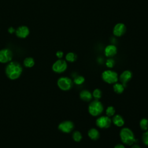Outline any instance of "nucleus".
I'll list each match as a JSON object with an SVG mask.
<instances>
[{"label":"nucleus","mask_w":148,"mask_h":148,"mask_svg":"<svg viewBox=\"0 0 148 148\" xmlns=\"http://www.w3.org/2000/svg\"><path fill=\"white\" fill-rule=\"evenodd\" d=\"M112 121L113 123L116 125L117 127H123L124 124V118L120 114H116L113 116L112 119Z\"/></svg>","instance_id":"2eb2a0df"},{"label":"nucleus","mask_w":148,"mask_h":148,"mask_svg":"<svg viewBox=\"0 0 148 148\" xmlns=\"http://www.w3.org/2000/svg\"><path fill=\"white\" fill-rule=\"evenodd\" d=\"M58 128L64 133H70L74 128V124L70 120L64 121L59 124Z\"/></svg>","instance_id":"6e6552de"},{"label":"nucleus","mask_w":148,"mask_h":148,"mask_svg":"<svg viewBox=\"0 0 148 148\" xmlns=\"http://www.w3.org/2000/svg\"><path fill=\"white\" fill-rule=\"evenodd\" d=\"M131 148H141V147L138 145L135 144V145H133Z\"/></svg>","instance_id":"c756f323"},{"label":"nucleus","mask_w":148,"mask_h":148,"mask_svg":"<svg viewBox=\"0 0 148 148\" xmlns=\"http://www.w3.org/2000/svg\"><path fill=\"white\" fill-rule=\"evenodd\" d=\"M95 123L97 126L100 128H108L112 124V120L107 116H102L96 119Z\"/></svg>","instance_id":"423d86ee"},{"label":"nucleus","mask_w":148,"mask_h":148,"mask_svg":"<svg viewBox=\"0 0 148 148\" xmlns=\"http://www.w3.org/2000/svg\"><path fill=\"white\" fill-rule=\"evenodd\" d=\"M34 64H35L34 60L31 57H27L24 61V65L26 67H28V68L32 67Z\"/></svg>","instance_id":"412c9836"},{"label":"nucleus","mask_w":148,"mask_h":148,"mask_svg":"<svg viewBox=\"0 0 148 148\" xmlns=\"http://www.w3.org/2000/svg\"><path fill=\"white\" fill-rule=\"evenodd\" d=\"M88 136L91 139L93 140H96L99 138L100 134L97 129L95 128H92L88 130Z\"/></svg>","instance_id":"dca6fc26"},{"label":"nucleus","mask_w":148,"mask_h":148,"mask_svg":"<svg viewBox=\"0 0 148 148\" xmlns=\"http://www.w3.org/2000/svg\"><path fill=\"white\" fill-rule=\"evenodd\" d=\"M142 140L143 143L148 146V131H145V132H144L142 134Z\"/></svg>","instance_id":"393cba45"},{"label":"nucleus","mask_w":148,"mask_h":148,"mask_svg":"<svg viewBox=\"0 0 148 148\" xmlns=\"http://www.w3.org/2000/svg\"><path fill=\"white\" fill-rule=\"evenodd\" d=\"M120 137L121 142L127 145H132L136 142L133 131L128 127H124L120 130Z\"/></svg>","instance_id":"f03ea898"},{"label":"nucleus","mask_w":148,"mask_h":148,"mask_svg":"<svg viewBox=\"0 0 148 148\" xmlns=\"http://www.w3.org/2000/svg\"><path fill=\"white\" fill-rule=\"evenodd\" d=\"M114 148H125V146L122 145V144H120V143H119V144H117L114 146Z\"/></svg>","instance_id":"cd10ccee"},{"label":"nucleus","mask_w":148,"mask_h":148,"mask_svg":"<svg viewBox=\"0 0 148 148\" xmlns=\"http://www.w3.org/2000/svg\"><path fill=\"white\" fill-rule=\"evenodd\" d=\"M57 85L58 87L63 91L69 90L73 86L72 80L68 77H61L57 80Z\"/></svg>","instance_id":"39448f33"},{"label":"nucleus","mask_w":148,"mask_h":148,"mask_svg":"<svg viewBox=\"0 0 148 148\" xmlns=\"http://www.w3.org/2000/svg\"><path fill=\"white\" fill-rule=\"evenodd\" d=\"M102 80L108 84H114L117 82L119 79L118 74L112 70L104 71L101 75Z\"/></svg>","instance_id":"20e7f679"},{"label":"nucleus","mask_w":148,"mask_h":148,"mask_svg":"<svg viewBox=\"0 0 148 148\" xmlns=\"http://www.w3.org/2000/svg\"><path fill=\"white\" fill-rule=\"evenodd\" d=\"M117 53V47L113 45L107 46L105 49V54L108 57H112Z\"/></svg>","instance_id":"f8f14e48"},{"label":"nucleus","mask_w":148,"mask_h":148,"mask_svg":"<svg viewBox=\"0 0 148 148\" xmlns=\"http://www.w3.org/2000/svg\"><path fill=\"white\" fill-rule=\"evenodd\" d=\"M67 68V63L64 60H58L56 61L52 66V69L54 72L61 73L64 72Z\"/></svg>","instance_id":"0eeeda50"},{"label":"nucleus","mask_w":148,"mask_h":148,"mask_svg":"<svg viewBox=\"0 0 148 148\" xmlns=\"http://www.w3.org/2000/svg\"><path fill=\"white\" fill-rule=\"evenodd\" d=\"M29 29L25 26H22L18 28L16 31V34L18 37L24 38L29 34Z\"/></svg>","instance_id":"ddd939ff"},{"label":"nucleus","mask_w":148,"mask_h":148,"mask_svg":"<svg viewBox=\"0 0 148 148\" xmlns=\"http://www.w3.org/2000/svg\"><path fill=\"white\" fill-rule=\"evenodd\" d=\"M132 77V72L129 70H125L123 71L119 76V80L120 83L125 87L128 82L131 79Z\"/></svg>","instance_id":"1a4fd4ad"},{"label":"nucleus","mask_w":148,"mask_h":148,"mask_svg":"<svg viewBox=\"0 0 148 148\" xmlns=\"http://www.w3.org/2000/svg\"><path fill=\"white\" fill-rule=\"evenodd\" d=\"M114 91L117 94H121L125 88V87L121 83H115L113 86Z\"/></svg>","instance_id":"f3484780"},{"label":"nucleus","mask_w":148,"mask_h":148,"mask_svg":"<svg viewBox=\"0 0 148 148\" xmlns=\"http://www.w3.org/2000/svg\"><path fill=\"white\" fill-rule=\"evenodd\" d=\"M76 58H77L76 54L72 52L68 53L65 56L66 60L69 62H73L75 61L76 60Z\"/></svg>","instance_id":"aec40b11"},{"label":"nucleus","mask_w":148,"mask_h":148,"mask_svg":"<svg viewBox=\"0 0 148 148\" xmlns=\"http://www.w3.org/2000/svg\"><path fill=\"white\" fill-rule=\"evenodd\" d=\"M84 81H85V78L83 76H80V75L76 76L73 80L74 83L77 85L82 84L84 82Z\"/></svg>","instance_id":"b1692460"},{"label":"nucleus","mask_w":148,"mask_h":148,"mask_svg":"<svg viewBox=\"0 0 148 148\" xmlns=\"http://www.w3.org/2000/svg\"><path fill=\"white\" fill-rule=\"evenodd\" d=\"M12 58V53L9 49H3L0 51V62L6 63Z\"/></svg>","instance_id":"9d476101"},{"label":"nucleus","mask_w":148,"mask_h":148,"mask_svg":"<svg viewBox=\"0 0 148 148\" xmlns=\"http://www.w3.org/2000/svg\"><path fill=\"white\" fill-rule=\"evenodd\" d=\"M8 31H9L10 34H12V33H13V32H14V29L13 28H12V27H10V28H9Z\"/></svg>","instance_id":"c85d7f7f"},{"label":"nucleus","mask_w":148,"mask_h":148,"mask_svg":"<svg viewBox=\"0 0 148 148\" xmlns=\"http://www.w3.org/2000/svg\"><path fill=\"white\" fill-rule=\"evenodd\" d=\"M115 112H116V110H115V109L114 108L113 106H108L106 110H105V113H106V115L108 117H112V116H113L114 114H115Z\"/></svg>","instance_id":"4be33fe9"},{"label":"nucleus","mask_w":148,"mask_h":148,"mask_svg":"<svg viewBox=\"0 0 148 148\" xmlns=\"http://www.w3.org/2000/svg\"><path fill=\"white\" fill-rule=\"evenodd\" d=\"M139 126L142 130L147 131L148 130V119L146 118L142 119L139 122Z\"/></svg>","instance_id":"a211bd4d"},{"label":"nucleus","mask_w":148,"mask_h":148,"mask_svg":"<svg viewBox=\"0 0 148 148\" xmlns=\"http://www.w3.org/2000/svg\"><path fill=\"white\" fill-rule=\"evenodd\" d=\"M88 113L92 116H98L103 111V106L101 101L95 99L90 102L88 106Z\"/></svg>","instance_id":"7ed1b4c3"},{"label":"nucleus","mask_w":148,"mask_h":148,"mask_svg":"<svg viewBox=\"0 0 148 148\" xmlns=\"http://www.w3.org/2000/svg\"><path fill=\"white\" fill-rule=\"evenodd\" d=\"M23 69L20 64L17 62H10L6 68V74L7 76L12 79H16L20 77Z\"/></svg>","instance_id":"f257e3e1"},{"label":"nucleus","mask_w":148,"mask_h":148,"mask_svg":"<svg viewBox=\"0 0 148 148\" xmlns=\"http://www.w3.org/2000/svg\"><path fill=\"white\" fill-rule=\"evenodd\" d=\"M92 95V97H94L95 99L99 100L102 97V91L99 88H95L94 90Z\"/></svg>","instance_id":"5701e85b"},{"label":"nucleus","mask_w":148,"mask_h":148,"mask_svg":"<svg viewBox=\"0 0 148 148\" xmlns=\"http://www.w3.org/2000/svg\"><path fill=\"white\" fill-rule=\"evenodd\" d=\"M79 96H80V98L81 99H82L84 101H86V102L90 101L92 98V93L87 90H82L80 92Z\"/></svg>","instance_id":"4468645a"},{"label":"nucleus","mask_w":148,"mask_h":148,"mask_svg":"<svg viewBox=\"0 0 148 148\" xmlns=\"http://www.w3.org/2000/svg\"><path fill=\"white\" fill-rule=\"evenodd\" d=\"M63 55H64V53L62 51H58L57 53H56V56L58 58H61L62 57H63Z\"/></svg>","instance_id":"bb28decb"},{"label":"nucleus","mask_w":148,"mask_h":148,"mask_svg":"<svg viewBox=\"0 0 148 148\" xmlns=\"http://www.w3.org/2000/svg\"><path fill=\"white\" fill-rule=\"evenodd\" d=\"M106 66L109 68H112L115 64V61L113 58H108L106 61Z\"/></svg>","instance_id":"a878e982"},{"label":"nucleus","mask_w":148,"mask_h":148,"mask_svg":"<svg viewBox=\"0 0 148 148\" xmlns=\"http://www.w3.org/2000/svg\"><path fill=\"white\" fill-rule=\"evenodd\" d=\"M72 138L74 141L79 142L82 139V134L79 131H75L72 134Z\"/></svg>","instance_id":"6ab92c4d"},{"label":"nucleus","mask_w":148,"mask_h":148,"mask_svg":"<svg viewBox=\"0 0 148 148\" xmlns=\"http://www.w3.org/2000/svg\"><path fill=\"white\" fill-rule=\"evenodd\" d=\"M126 31L125 25L123 23L117 24L113 28V34L116 36H121Z\"/></svg>","instance_id":"9b49d317"}]
</instances>
